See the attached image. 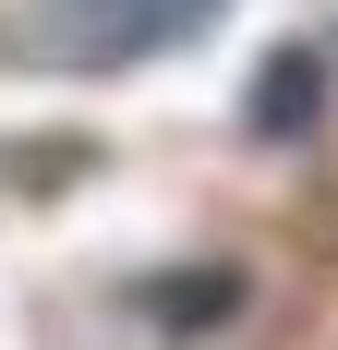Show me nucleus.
I'll use <instances>...</instances> for the list:
<instances>
[{
	"label": "nucleus",
	"mask_w": 338,
	"mask_h": 350,
	"mask_svg": "<svg viewBox=\"0 0 338 350\" xmlns=\"http://www.w3.org/2000/svg\"><path fill=\"white\" fill-rule=\"evenodd\" d=\"M169 12H181V0H49V36H73V61L109 72V61H133Z\"/></svg>",
	"instance_id": "nucleus-1"
},
{
	"label": "nucleus",
	"mask_w": 338,
	"mask_h": 350,
	"mask_svg": "<svg viewBox=\"0 0 338 350\" xmlns=\"http://www.w3.org/2000/svg\"><path fill=\"white\" fill-rule=\"evenodd\" d=\"M314 109H326V61H314V49H266V72H254L242 121H254L266 145H290V133H314Z\"/></svg>",
	"instance_id": "nucleus-2"
},
{
	"label": "nucleus",
	"mask_w": 338,
	"mask_h": 350,
	"mask_svg": "<svg viewBox=\"0 0 338 350\" xmlns=\"http://www.w3.org/2000/svg\"><path fill=\"white\" fill-rule=\"evenodd\" d=\"M218 302H230V278H169L157 290V314H218Z\"/></svg>",
	"instance_id": "nucleus-3"
},
{
	"label": "nucleus",
	"mask_w": 338,
	"mask_h": 350,
	"mask_svg": "<svg viewBox=\"0 0 338 350\" xmlns=\"http://www.w3.org/2000/svg\"><path fill=\"white\" fill-rule=\"evenodd\" d=\"M181 12H218V0H181Z\"/></svg>",
	"instance_id": "nucleus-4"
}]
</instances>
